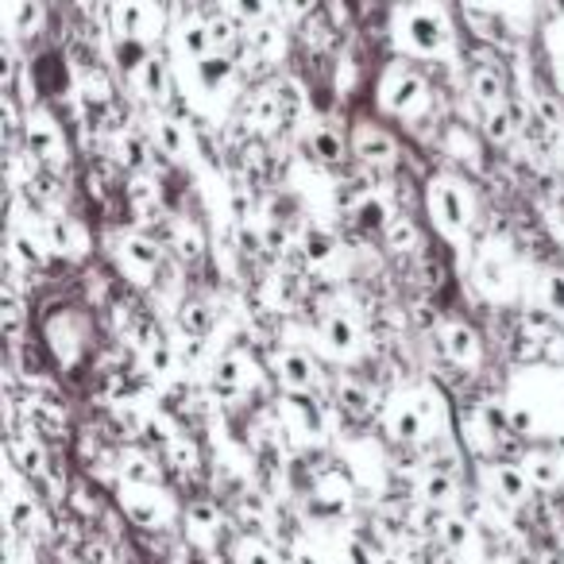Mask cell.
I'll return each instance as SVG.
<instances>
[{"label": "cell", "mask_w": 564, "mask_h": 564, "mask_svg": "<svg viewBox=\"0 0 564 564\" xmlns=\"http://www.w3.org/2000/svg\"><path fill=\"white\" fill-rule=\"evenodd\" d=\"M185 529H190V538L197 546H213L217 534H221V507L213 503V499H194V503L185 507Z\"/></svg>", "instance_id": "21"}, {"label": "cell", "mask_w": 564, "mask_h": 564, "mask_svg": "<svg viewBox=\"0 0 564 564\" xmlns=\"http://www.w3.org/2000/svg\"><path fill=\"white\" fill-rule=\"evenodd\" d=\"M302 256L313 267L329 264V259L336 256V236L329 229H306V236H302Z\"/></svg>", "instance_id": "39"}, {"label": "cell", "mask_w": 564, "mask_h": 564, "mask_svg": "<svg viewBox=\"0 0 564 564\" xmlns=\"http://www.w3.org/2000/svg\"><path fill=\"white\" fill-rule=\"evenodd\" d=\"M12 457H16V467L24 472V476H43L47 472V452H43V445L31 437V433L12 441Z\"/></svg>", "instance_id": "36"}, {"label": "cell", "mask_w": 564, "mask_h": 564, "mask_svg": "<svg viewBox=\"0 0 564 564\" xmlns=\"http://www.w3.org/2000/svg\"><path fill=\"white\" fill-rule=\"evenodd\" d=\"M108 24H113V36L124 43H148L159 31V9L151 0H113Z\"/></svg>", "instance_id": "7"}, {"label": "cell", "mask_w": 564, "mask_h": 564, "mask_svg": "<svg viewBox=\"0 0 564 564\" xmlns=\"http://www.w3.org/2000/svg\"><path fill=\"white\" fill-rule=\"evenodd\" d=\"M274 375H279L286 395H309V390L318 387V363H313L309 352H302V348H282L274 356Z\"/></svg>", "instance_id": "11"}, {"label": "cell", "mask_w": 564, "mask_h": 564, "mask_svg": "<svg viewBox=\"0 0 564 564\" xmlns=\"http://www.w3.org/2000/svg\"><path fill=\"white\" fill-rule=\"evenodd\" d=\"M213 51V36H209V20H182L175 27V54L185 62H197Z\"/></svg>", "instance_id": "22"}, {"label": "cell", "mask_w": 564, "mask_h": 564, "mask_svg": "<svg viewBox=\"0 0 564 564\" xmlns=\"http://www.w3.org/2000/svg\"><path fill=\"white\" fill-rule=\"evenodd\" d=\"M522 467H526V479L534 491H553L564 476V464L556 460V452H526Z\"/></svg>", "instance_id": "26"}, {"label": "cell", "mask_w": 564, "mask_h": 564, "mask_svg": "<svg viewBox=\"0 0 564 564\" xmlns=\"http://www.w3.org/2000/svg\"><path fill=\"white\" fill-rule=\"evenodd\" d=\"M467 89H472V98L479 101V108H495L507 101V78L499 66H476L472 70V78H467Z\"/></svg>", "instance_id": "24"}, {"label": "cell", "mask_w": 564, "mask_h": 564, "mask_svg": "<svg viewBox=\"0 0 564 564\" xmlns=\"http://www.w3.org/2000/svg\"><path fill=\"white\" fill-rule=\"evenodd\" d=\"M116 259H120V267H124V274H128V279L140 282V286H148L151 274L159 271L163 252H159V244H155V240L140 236V232H128V236L116 244Z\"/></svg>", "instance_id": "9"}, {"label": "cell", "mask_w": 564, "mask_h": 564, "mask_svg": "<svg viewBox=\"0 0 564 564\" xmlns=\"http://www.w3.org/2000/svg\"><path fill=\"white\" fill-rule=\"evenodd\" d=\"M209 383H213V395L221 398V402L240 398L247 390V360L240 352H221L209 363Z\"/></svg>", "instance_id": "14"}, {"label": "cell", "mask_w": 564, "mask_h": 564, "mask_svg": "<svg viewBox=\"0 0 564 564\" xmlns=\"http://www.w3.org/2000/svg\"><path fill=\"white\" fill-rule=\"evenodd\" d=\"M430 406H437V398H433L430 390H418V395H398L395 402L387 406V418H383V422H387V433L402 445H418L433 425Z\"/></svg>", "instance_id": "4"}, {"label": "cell", "mask_w": 564, "mask_h": 564, "mask_svg": "<svg viewBox=\"0 0 564 564\" xmlns=\"http://www.w3.org/2000/svg\"><path fill=\"white\" fill-rule=\"evenodd\" d=\"M190 70H194V81L205 98H221V93H229V89L236 86V62L225 51H209L205 59H197Z\"/></svg>", "instance_id": "13"}, {"label": "cell", "mask_w": 564, "mask_h": 564, "mask_svg": "<svg viewBox=\"0 0 564 564\" xmlns=\"http://www.w3.org/2000/svg\"><path fill=\"white\" fill-rule=\"evenodd\" d=\"M9 247H12V259L16 264H24V267H39L47 259V240H36V236H27L20 225H12V232H9Z\"/></svg>", "instance_id": "35"}, {"label": "cell", "mask_w": 564, "mask_h": 564, "mask_svg": "<svg viewBox=\"0 0 564 564\" xmlns=\"http://www.w3.org/2000/svg\"><path fill=\"white\" fill-rule=\"evenodd\" d=\"M309 151H313V159H321V163H341L344 136L336 132L333 124H321V128H313V136H309Z\"/></svg>", "instance_id": "37"}, {"label": "cell", "mask_w": 564, "mask_h": 564, "mask_svg": "<svg viewBox=\"0 0 564 564\" xmlns=\"http://www.w3.org/2000/svg\"><path fill=\"white\" fill-rule=\"evenodd\" d=\"M336 398H341V406L352 410V414H368L371 410V395L356 380H336Z\"/></svg>", "instance_id": "49"}, {"label": "cell", "mask_w": 564, "mask_h": 564, "mask_svg": "<svg viewBox=\"0 0 564 564\" xmlns=\"http://www.w3.org/2000/svg\"><path fill=\"white\" fill-rule=\"evenodd\" d=\"M445 151H449L452 159L479 167V143H476V136L467 132V128H445Z\"/></svg>", "instance_id": "40"}, {"label": "cell", "mask_w": 564, "mask_h": 564, "mask_svg": "<svg viewBox=\"0 0 564 564\" xmlns=\"http://www.w3.org/2000/svg\"><path fill=\"white\" fill-rule=\"evenodd\" d=\"M282 422H286V430H291L298 441L318 445L329 437L325 406H318L313 395H286V402H282Z\"/></svg>", "instance_id": "8"}, {"label": "cell", "mask_w": 564, "mask_h": 564, "mask_svg": "<svg viewBox=\"0 0 564 564\" xmlns=\"http://www.w3.org/2000/svg\"><path fill=\"white\" fill-rule=\"evenodd\" d=\"M395 43L414 59H437V54L449 51L452 43V27L437 4L430 0H410V4H398L395 12Z\"/></svg>", "instance_id": "1"}, {"label": "cell", "mask_w": 564, "mask_h": 564, "mask_svg": "<svg viewBox=\"0 0 564 564\" xmlns=\"http://www.w3.org/2000/svg\"><path fill=\"white\" fill-rule=\"evenodd\" d=\"M507 418H511V430L514 433H526V437L541 430L538 414H534V406H529V402H511V406H507Z\"/></svg>", "instance_id": "52"}, {"label": "cell", "mask_w": 564, "mask_h": 564, "mask_svg": "<svg viewBox=\"0 0 564 564\" xmlns=\"http://www.w3.org/2000/svg\"><path fill=\"white\" fill-rule=\"evenodd\" d=\"M425 205H430L433 225L441 229V236L449 240H464L467 229H472V194L464 190V182H457L452 175H437L425 190Z\"/></svg>", "instance_id": "2"}, {"label": "cell", "mask_w": 564, "mask_h": 564, "mask_svg": "<svg viewBox=\"0 0 564 564\" xmlns=\"http://www.w3.org/2000/svg\"><path fill=\"white\" fill-rule=\"evenodd\" d=\"M4 333H9L12 344L24 333V298H20V291L12 282H9V291H4Z\"/></svg>", "instance_id": "46"}, {"label": "cell", "mask_w": 564, "mask_h": 564, "mask_svg": "<svg viewBox=\"0 0 564 564\" xmlns=\"http://www.w3.org/2000/svg\"><path fill=\"white\" fill-rule=\"evenodd\" d=\"M247 51L264 62H279L282 54H286V31H282L279 24H271V20L247 27Z\"/></svg>", "instance_id": "27"}, {"label": "cell", "mask_w": 564, "mask_h": 564, "mask_svg": "<svg viewBox=\"0 0 564 564\" xmlns=\"http://www.w3.org/2000/svg\"><path fill=\"white\" fill-rule=\"evenodd\" d=\"M418 499H422L425 507H449L457 503V479H452V472H445V467H425L422 479H418Z\"/></svg>", "instance_id": "25"}, {"label": "cell", "mask_w": 564, "mask_h": 564, "mask_svg": "<svg viewBox=\"0 0 564 564\" xmlns=\"http://www.w3.org/2000/svg\"><path fill=\"white\" fill-rule=\"evenodd\" d=\"M132 86L148 105H163L170 98V66L159 54H143L140 66L132 74Z\"/></svg>", "instance_id": "15"}, {"label": "cell", "mask_w": 564, "mask_h": 564, "mask_svg": "<svg viewBox=\"0 0 564 564\" xmlns=\"http://www.w3.org/2000/svg\"><path fill=\"white\" fill-rule=\"evenodd\" d=\"M476 282H479V291L491 294V298H499V302L514 298V271H511V264H507L503 256H495V252L479 256Z\"/></svg>", "instance_id": "20"}, {"label": "cell", "mask_w": 564, "mask_h": 564, "mask_svg": "<svg viewBox=\"0 0 564 564\" xmlns=\"http://www.w3.org/2000/svg\"><path fill=\"white\" fill-rule=\"evenodd\" d=\"M383 240H387L390 252H398V256H402V252H418V247H422V229H418L410 217L395 213V217H390V225L383 229Z\"/></svg>", "instance_id": "34"}, {"label": "cell", "mask_w": 564, "mask_h": 564, "mask_svg": "<svg viewBox=\"0 0 564 564\" xmlns=\"http://www.w3.org/2000/svg\"><path fill=\"white\" fill-rule=\"evenodd\" d=\"M556 460H561V464H564V433H561V437H556Z\"/></svg>", "instance_id": "58"}, {"label": "cell", "mask_w": 564, "mask_h": 564, "mask_svg": "<svg viewBox=\"0 0 564 564\" xmlns=\"http://www.w3.org/2000/svg\"><path fill=\"white\" fill-rule=\"evenodd\" d=\"M120 484H136V487H163V472L159 464L148 457V452L128 449L120 457Z\"/></svg>", "instance_id": "29"}, {"label": "cell", "mask_w": 564, "mask_h": 564, "mask_svg": "<svg viewBox=\"0 0 564 564\" xmlns=\"http://www.w3.org/2000/svg\"><path fill=\"white\" fill-rule=\"evenodd\" d=\"M155 143H159L163 155L175 163L194 155V132H190V124L178 120V116H159V120H155Z\"/></svg>", "instance_id": "19"}, {"label": "cell", "mask_w": 564, "mask_h": 564, "mask_svg": "<svg viewBox=\"0 0 564 564\" xmlns=\"http://www.w3.org/2000/svg\"><path fill=\"white\" fill-rule=\"evenodd\" d=\"M441 348L452 363H460V368H479V360H484L479 333L472 325H464V321H449V325H441Z\"/></svg>", "instance_id": "16"}, {"label": "cell", "mask_w": 564, "mask_h": 564, "mask_svg": "<svg viewBox=\"0 0 564 564\" xmlns=\"http://www.w3.org/2000/svg\"><path fill=\"white\" fill-rule=\"evenodd\" d=\"M178 247H182V256H202V232L194 229V225H185V229H178Z\"/></svg>", "instance_id": "53"}, {"label": "cell", "mask_w": 564, "mask_h": 564, "mask_svg": "<svg viewBox=\"0 0 564 564\" xmlns=\"http://www.w3.org/2000/svg\"><path fill=\"white\" fill-rule=\"evenodd\" d=\"M120 507L140 529H159L175 518V503H170V495L163 487L120 484Z\"/></svg>", "instance_id": "5"}, {"label": "cell", "mask_w": 564, "mask_h": 564, "mask_svg": "<svg viewBox=\"0 0 564 564\" xmlns=\"http://www.w3.org/2000/svg\"><path fill=\"white\" fill-rule=\"evenodd\" d=\"M271 9H274V0H229V12L244 27L267 24V20H271Z\"/></svg>", "instance_id": "44"}, {"label": "cell", "mask_w": 564, "mask_h": 564, "mask_svg": "<svg viewBox=\"0 0 564 564\" xmlns=\"http://www.w3.org/2000/svg\"><path fill=\"white\" fill-rule=\"evenodd\" d=\"M437 538H441L445 546L452 549V553H460V549L472 546L476 529H472V522H467V518H460V514H449V518L441 522V529H437Z\"/></svg>", "instance_id": "41"}, {"label": "cell", "mask_w": 564, "mask_h": 564, "mask_svg": "<svg viewBox=\"0 0 564 564\" xmlns=\"http://www.w3.org/2000/svg\"><path fill=\"white\" fill-rule=\"evenodd\" d=\"M298 564H321V561L313 553H298Z\"/></svg>", "instance_id": "56"}, {"label": "cell", "mask_w": 564, "mask_h": 564, "mask_svg": "<svg viewBox=\"0 0 564 564\" xmlns=\"http://www.w3.org/2000/svg\"><path fill=\"white\" fill-rule=\"evenodd\" d=\"M352 155L368 167H390L398 159V140L380 124L360 120L352 128Z\"/></svg>", "instance_id": "10"}, {"label": "cell", "mask_w": 564, "mask_h": 564, "mask_svg": "<svg viewBox=\"0 0 564 564\" xmlns=\"http://www.w3.org/2000/svg\"><path fill=\"white\" fill-rule=\"evenodd\" d=\"M232 564H279V556H274V549L267 541L244 538L236 546V553H232Z\"/></svg>", "instance_id": "47"}, {"label": "cell", "mask_w": 564, "mask_h": 564, "mask_svg": "<svg viewBox=\"0 0 564 564\" xmlns=\"http://www.w3.org/2000/svg\"><path fill=\"white\" fill-rule=\"evenodd\" d=\"M561 86H564V62H561Z\"/></svg>", "instance_id": "59"}, {"label": "cell", "mask_w": 564, "mask_h": 564, "mask_svg": "<svg viewBox=\"0 0 564 564\" xmlns=\"http://www.w3.org/2000/svg\"><path fill=\"white\" fill-rule=\"evenodd\" d=\"M167 457H170V464H175L178 472H194V467L202 464L197 445L190 441V437H182V433H175V441L167 445Z\"/></svg>", "instance_id": "48"}, {"label": "cell", "mask_w": 564, "mask_h": 564, "mask_svg": "<svg viewBox=\"0 0 564 564\" xmlns=\"http://www.w3.org/2000/svg\"><path fill=\"white\" fill-rule=\"evenodd\" d=\"M282 113H286V105H282L279 89H259V93H252V101H247V124H252L256 132H274L282 124Z\"/></svg>", "instance_id": "23"}, {"label": "cell", "mask_w": 564, "mask_h": 564, "mask_svg": "<svg viewBox=\"0 0 564 564\" xmlns=\"http://www.w3.org/2000/svg\"><path fill=\"white\" fill-rule=\"evenodd\" d=\"M128 202H132V209L140 213V217L155 213L159 209V182L151 175H132V182H128Z\"/></svg>", "instance_id": "38"}, {"label": "cell", "mask_w": 564, "mask_h": 564, "mask_svg": "<svg viewBox=\"0 0 564 564\" xmlns=\"http://www.w3.org/2000/svg\"><path fill=\"white\" fill-rule=\"evenodd\" d=\"M240 27H244V24H240V20L232 16V12H225V16H213V20H209L213 51H225V54H229V47L240 39V36H236Z\"/></svg>", "instance_id": "45"}, {"label": "cell", "mask_w": 564, "mask_h": 564, "mask_svg": "<svg viewBox=\"0 0 564 564\" xmlns=\"http://www.w3.org/2000/svg\"><path fill=\"white\" fill-rule=\"evenodd\" d=\"M538 294H541V306H546L556 321H564V271H549V274H541Z\"/></svg>", "instance_id": "42"}, {"label": "cell", "mask_w": 564, "mask_h": 564, "mask_svg": "<svg viewBox=\"0 0 564 564\" xmlns=\"http://www.w3.org/2000/svg\"><path fill=\"white\" fill-rule=\"evenodd\" d=\"M178 348L175 344H167L163 336H155V341L143 344V368H148V375H159V380H170L178 371Z\"/></svg>", "instance_id": "32"}, {"label": "cell", "mask_w": 564, "mask_h": 564, "mask_svg": "<svg viewBox=\"0 0 564 564\" xmlns=\"http://www.w3.org/2000/svg\"><path fill=\"white\" fill-rule=\"evenodd\" d=\"M549 4V16L556 20V24H564V0H546Z\"/></svg>", "instance_id": "55"}, {"label": "cell", "mask_w": 564, "mask_h": 564, "mask_svg": "<svg viewBox=\"0 0 564 564\" xmlns=\"http://www.w3.org/2000/svg\"><path fill=\"white\" fill-rule=\"evenodd\" d=\"M178 325H182L190 336H205V333H209V325H213L209 306H202V302H190V306H182V318H178Z\"/></svg>", "instance_id": "50"}, {"label": "cell", "mask_w": 564, "mask_h": 564, "mask_svg": "<svg viewBox=\"0 0 564 564\" xmlns=\"http://www.w3.org/2000/svg\"><path fill=\"white\" fill-rule=\"evenodd\" d=\"M534 113L546 128H564V108L556 101V93H534Z\"/></svg>", "instance_id": "51"}, {"label": "cell", "mask_w": 564, "mask_h": 564, "mask_svg": "<svg viewBox=\"0 0 564 564\" xmlns=\"http://www.w3.org/2000/svg\"><path fill=\"white\" fill-rule=\"evenodd\" d=\"M39 24H43V4L39 0H16L12 4V31L16 36H31V31H39Z\"/></svg>", "instance_id": "43"}, {"label": "cell", "mask_w": 564, "mask_h": 564, "mask_svg": "<svg viewBox=\"0 0 564 564\" xmlns=\"http://www.w3.org/2000/svg\"><path fill=\"white\" fill-rule=\"evenodd\" d=\"M318 336H321V344H325L329 356L348 360V356L360 352V321H356L348 309H333V313H325Z\"/></svg>", "instance_id": "12"}, {"label": "cell", "mask_w": 564, "mask_h": 564, "mask_svg": "<svg viewBox=\"0 0 564 564\" xmlns=\"http://www.w3.org/2000/svg\"><path fill=\"white\" fill-rule=\"evenodd\" d=\"M380 105L387 108L390 116L414 120V116H422L425 105H430V86H425V78L414 66L390 62L380 78Z\"/></svg>", "instance_id": "3"}, {"label": "cell", "mask_w": 564, "mask_h": 564, "mask_svg": "<svg viewBox=\"0 0 564 564\" xmlns=\"http://www.w3.org/2000/svg\"><path fill=\"white\" fill-rule=\"evenodd\" d=\"M113 159L120 163V167L143 175V163H148V143H143V136L132 132V128H120V132L113 136Z\"/></svg>", "instance_id": "30"}, {"label": "cell", "mask_w": 564, "mask_h": 564, "mask_svg": "<svg viewBox=\"0 0 564 564\" xmlns=\"http://www.w3.org/2000/svg\"><path fill=\"white\" fill-rule=\"evenodd\" d=\"M24 143L31 159H43L47 167H66V155H70V151H66V136H62V128L54 124V116L43 113V108L27 113Z\"/></svg>", "instance_id": "6"}, {"label": "cell", "mask_w": 564, "mask_h": 564, "mask_svg": "<svg viewBox=\"0 0 564 564\" xmlns=\"http://www.w3.org/2000/svg\"><path fill=\"white\" fill-rule=\"evenodd\" d=\"M390 205H387V197L383 194H375V190H368V194L360 197V202L352 205V221L360 225V229H375V232H383L390 225Z\"/></svg>", "instance_id": "31"}, {"label": "cell", "mask_w": 564, "mask_h": 564, "mask_svg": "<svg viewBox=\"0 0 564 564\" xmlns=\"http://www.w3.org/2000/svg\"><path fill=\"white\" fill-rule=\"evenodd\" d=\"M4 518H9L12 534H24L39 522V503L27 491H20L16 479H9V499H4Z\"/></svg>", "instance_id": "28"}, {"label": "cell", "mask_w": 564, "mask_h": 564, "mask_svg": "<svg viewBox=\"0 0 564 564\" xmlns=\"http://www.w3.org/2000/svg\"><path fill=\"white\" fill-rule=\"evenodd\" d=\"M47 247H51L54 256H66V259H81L89 247V232L81 229V221H74V217H51L47 221V232H43Z\"/></svg>", "instance_id": "17"}, {"label": "cell", "mask_w": 564, "mask_h": 564, "mask_svg": "<svg viewBox=\"0 0 564 564\" xmlns=\"http://www.w3.org/2000/svg\"><path fill=\"white\" fill-rule=\"evenodd\" d=\"M380 564H406L402 556H395V553H387V556H380Z\"/></svg>", "instance_id": "57"}, {"label": "cell", "mask_w": 564, "mask_h": 564, "mask_svg": "<svg viewBox=\"0 0 564 564\" xmlns=\"http://www.w3.org/2000/svg\"><path fill=\"white\" fill-rule=\"evenodd\" d=\"M514 132H518V108L511 105V101H503V105H495L484 113V136L491 143H507L514 140Z\"/></svg>", "instance_id": "33"}, {"label": "cell", "mask_w": 564, "mask_h": 564, "mask_svg": "<svg viewBox=\"0 0 564 564\" xmlns=\"http://www.w3.org/2000/svg\"><path fill=\"white\" fill-rule=\"evenodd\" d=\"M546 352L553 356V360L564 368V336H549V341H546Z\"/></svg>", "instance_id": "54"}, {"label": "cell", "mask_w": 564, "mask_h": 564, "mask_svg": "<svg viewBox=\"0 0 564 564\" xmlns=\"http://www.w3.org/2000/svg\"><path fill=\"white\" fill-rule=\"evenodd\" d=\"M487 484H491L495 499H503L507 507H522L534 491L522 464H491L487 467Z\"/></svg>", "instance_id": "18"}]
</instances>
